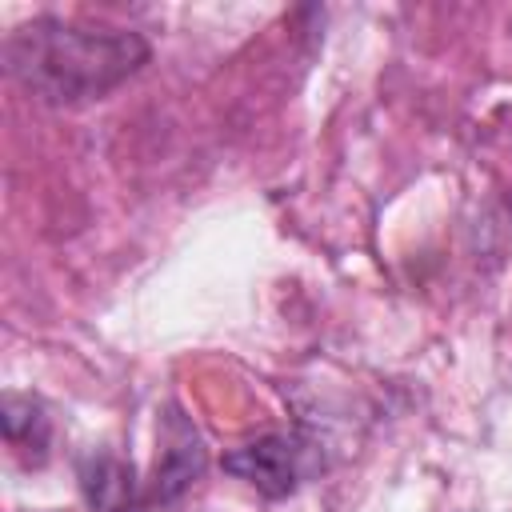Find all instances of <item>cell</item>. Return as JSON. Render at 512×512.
Masks as SVG:
<instances>
[{
	"instance_id": "cell-2",
	"label": "cell",
	"mask_w": 512,
	"mask_h": 512,
	"mask_svg": "<svg viewBox=\"0 0 512 512\" xmlns=\"http://www.w3.org/2000/svg\"><path fill=\"white\" fill-rule=\"evenodd\" d=\"M220 464L236 480L252 484L260 496L284 500L324 468V452L304 432H264V436L224 452Z\"/></svg>"
},
{
	"instance_id": "cell-5",
	"label": "cell",
	"mask_w": 512,
	"mask_h": 512,
	"mask_svg": "<svg viewBox=\"0 0 512 512\" xmlns=\"http://www.w3.org/2000/svg\"><path fill=\"white\" fill-rule=\"evenodd\" d=\"M4 440L32 468H40L48 460L52 420H48V412H44V404L36 396H20V392L4 396Z\"/></svg>"
},
{
	"instance_id": "cell-1",
	"label": "cell",
	"mask_w": 512,
	"mask_h": 512,
	"mask_svg": "<svg viewBox=\"0 0 512 512\" xmlns=\"http://www.w3.org/2000/svg\"><path fill=\"white\" fill-rule=\"evenodd\" d=\"M152 48L132 28L36 16L4 36L8 76L40 104H88L132 80Z\"/></svg>"
},
{
	"instance_id": "cell-4",
	"label": "cell",
	"mask_w": 512,
	"mask_h": 512,
	"mask_svg": "<svg viewBox=\"0 0 512 512\" xmlns=\"http://www.w3.org/2000/svg\"><path fill=\"white\" fill-rule=\"evenodd\" d=\"M80 488L92 512H144L148 496L128 460L112 452H88L80 460Z\"/></svg>"
},
{
	"instance_id": "cell-3",
	"label": "cell",
	"mask_w": 512,
	"mask_h": 512,
	"mask_svg": "<svg viewBox=\"0 0 512 512\" xmlns=\"http://www.w3.org/2000/svg\"><path fill=\"white\" fill-rule=\"evenodd\" d=\"M204 468H208L204 436L176 404H168L160 416V452H156V468L148 480V508L180 500L204 476Z\"/></svg>"
}]
</instances>
